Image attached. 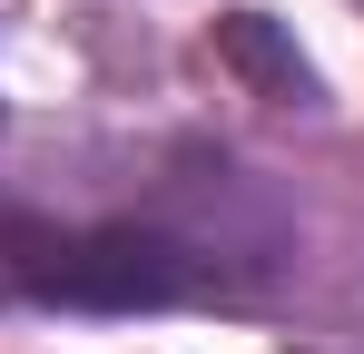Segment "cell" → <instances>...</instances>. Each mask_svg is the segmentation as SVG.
<instances>
[{
	"mask_svg": "<svg viewBox=\"0 0 364 354\" xmlns=\"http://www.w3.org/2000/svg\"><path fill=\"white\" fill-rule=\"evenodd\" d=\"M20 286L60 305H158V295H187V266L148 236H69L20 256Z\"/></svg>",
	"mask_w": 364,
	"mask_h": 354,
	"instance_id": "1",
	"label": "cell"
}]
</instances>
